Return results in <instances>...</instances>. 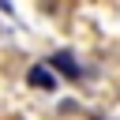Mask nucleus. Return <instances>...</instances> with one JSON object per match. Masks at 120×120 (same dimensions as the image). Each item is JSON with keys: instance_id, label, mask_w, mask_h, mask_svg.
<instances>
[{"instance_id": "obj_2", "label": "nucleus", "mask_w": 120, "mask_h": 120, "mask_svg": "<svg viewBox=\"0 0 120 120\" xmlns=\"http://www.w3.org/2000/svg\"><path fill=\"white\" fill-rule=\"evenodd\" d=\"M26 82L38 86V90H56V75H52L45 64H34V68L26 71Z\"/></svg>"}, {"instance_id": "obj_1", "label": "nucleus", "mask_w": 120, "mask_h": 120, "mask_svg": "<svg viewBox=\"0 0 120 120\" xmlns=\"http://www.w3.org/2000/svg\"><path fill=\"white\" fill-rule=\"evenodd\" d=\"M49 68H56V71H60L64 79H71V82L82 79V68H79L75 56H68V52H52V56H49Z\"/></svg>"}]
</instances>
